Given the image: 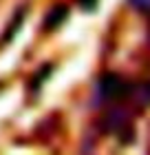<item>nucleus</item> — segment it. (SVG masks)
<instances>
[{
  "mask_svg": "<svg viewBox=\"0 0 150 155\" xmlns=\"http://www.w3.org/2000/svg\"><path fill=\"white\" fill-rule=\"evenodd\" d=\"M130 93H132V87L117 73H106L102 80L97 82V95L102 97L104 102L124 100V97H128Z\"/></svg>",
  "mask_w": 150,
  "mask_h": 155,
  "instance_id": "obj_1",
  "label": "nucleus"
},
{
  "mask_svg": "<svg viewBox=\"0 0 150 155\" xmlns=\"http://www.w3.org/2000/svg\"><path fill=\"white\" fill-rule=\"evenodd\" d=\"M128 117L126 111H119V109H113L108 111V115L104 117V126L108 129V133H117V131H128Z\"/></svg>",
  "mask_w": 150,
  "mask_h": 155,
  "instance_id": "obj_2",
  "label": "nucleus"
},
{
  "mask_svg": "<svg viewBox=\"0 0 150 155\" xmlns=\"http://www.w3.org/2000/svg\"><path fill=\"white\" fill-rule=\"evenodd\" d=\"M66 18H69V7L66 5H55L53 9L46 13V18H44V31L58 29L60 25L66 22Z\"/></svg>",
  "mask_w": 150,
  "mask_h": 155,
  "instance_id": "obj_3",
  "label": "nucleus"
},
{
  "mask_svg": "<svg viewBox=\"0 0 150 155\" xmlns=\"http://www.w3.org/2000/svg\"><path fill=\"white\" fill-rule=\"evenodd\" d=\"M24 7H20V9L16 11V16L11 18V22H9V29H7L5 33H2V45H7V42H9L13 36H16L18 33V29H20V25H22V20H24Z\"/></svg>",
  "mask_w": 150,
  "mask_h": 155,
  "instance_id": "obj_4",
  "label": "nucleus"
},
{
  "mask_svg": "<svg viewBox=\"0 0 150 155\" xmlns=\"http://www.w3.org/2000/svg\"><path fill=\"white\" fill-rule=\"evenodd\" d=\"M132 95H135V100H137L141 107H148L150 104V82H144V84H139V87H135Z\"/></svg>",
  "mask_w": 150,
  "mask_h": 155,
  "instance_id": "obj_5",
  "label": "nucleus"
},
{
  "mask_svg": "<svg viewBox=\"0 0 150 155\" xmlns=\"http://www.w3.org/2000/svg\"><path fill=\"white\" fill-rule=\"evenodd\" d=\"M130 5H132L135 9H137V11L150 13V0H130Z\"/></svg>",
  "mask_w": 150,
  "mask_h": 155,
  "instance_id": "obj_6",
  "label": "nucleus"
},
{
  "mask_svg": "<svg viewBox=\"0 0 150 155\" xmlns=\"http://www.w3.org/2000/svg\"><path fill=\"white\" fill-rule=\"evenodd\" d=\"M77 2H80V7L86 9V11H93L97 7V0H77Z\"/></svg>",
  "mask_w": 150,
  "mask_h": 155,
  "instance_id": "obj_7",
  "label": "nucleus"
}]
</instances>
